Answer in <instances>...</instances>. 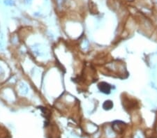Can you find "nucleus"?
Segmentation results:
<instances>
[{
  "label": "nucleus",
  "mask_w": 157,
  "mask_h": 138,
  "mask_svg": "<svg viewBox=\"0 0 157 138\" xmlns=\"http://www.w3.org/2000/svg\"><path fill=\"white\" fill-rule=\"evenodd\" d=\"M99 88L100 91L105 94H108L110 91V86L108 84L105 82L100 83L99 84Z\"/></svg>",
  "instance_id": "1"
},
{
  "label": "nucleus",
  "mask_w": 157,
  "mask_h": 138,
  "mask_svg": "<svg viewBox=\"0 0 157 138\" xmlns=\"http://www.w3.org/2000/svg\"><path fill=\"white\" fill-rule=\"evenodd\" d=\"M103 107L105 109H110L113 107V104L110 101H106V102H105Z\"/></svg>",
  "instance_id": "2"
}]
</instances>
